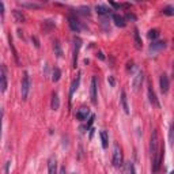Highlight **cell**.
Returning a JSON list of instances; mask_svg holds the SVG:
<instances>
[{"label": "cell", "mask_w": 174, "mask_h": 174, "mask_svg": "<svg viewBox=\"0 0 174 174\" xmlns=\"http://www.w3.org/2000/svg\"><path fill=\"white\" fill-rule=\"evenodd\" d=\"M79 83H80V75H78L76 79H74V82H72L71 85V89H69V102H71V98L72 95H74V92L78 90V87H79Z\"/></svg>", "instance_id": "obj_16"}, {"label": "cell", "mask_w": 174, "mask_h": 174, "mask_svg": "<svg viewBox=\"0 0 174 174\" xmlns=\"http://www.w3.org/2000/svg\"><path fill=\"white\" fill-rule=\"evenodd\" d=\"M172 174H174V170H173V172H172Z\"/></svg>", "instance_id": "obj_45"}, {"label": "cell", "mask_w": 174, "mask_h": 174, "mask_svg": "<svg viewBox=\"0 0 174 174\" xmlns=\"http://www.w3.org/2000/svg\"><path fill=\"white\" fill-rule=\"evenodd\" d=\"M127 173H128V174H136L133 162H127Z\"/></svg>", "instance_id": "obj_28"}, {"label": "cell", "mask_w": 174, "mask_h": 174, "mask_svg": "<svg viewBox=\"0 0 174 174\" xmlns=\"http://www.w3.org/2000/svg\"><path fill=\"white\" fill-rule=\"evenodd\" d=\"M0 11H2V16L4 15V4H3V2H0Z\"/></svg>", "instance_id": "obj_38"}, {"label": "cell", "mask_w": 174, "mask_h": 174, "mask_svg": "<svg viewBox=\"0 0 174 174\" xmlns=\"http://www.w3.org/2000/svg\"><path fill=\"white\" fill-rule=\"evenodd\" d=\"M173 75H174V64H173Z\"/></svg>", "instance_id": "obj_44"}, {"label": "cell", "mask_w": 174, "mask_h": 174, "mask_svg": "<svg viewBox=\"0 0 174 174\" xmlns=\"http://www.w3.org/2000/svg\"><path fill=\"white\" fill-rule=\"evenodd\" d=\"M162 12H163L165 15H174V4L165 7L163 10H162Z\"/></svg>", "instance_id": "obj_27"}, {"label": "cell", "mask_w": 174, "mask_h": 174, "mask_svg": "<svg viewBox=\"0 0 174 174\" xmlns=\"http://www.w3.org/2000/svg\"><path fill=\"white\" fill-rule=\"evenodd\" d=\"M89 114H90V109L89 108H85V106H82V108L76 112V118L79 121H85V120H87Z\"/></svg>", "instance_id": "obj_11"}, {"label": "cell", "mask_w": 174, "mask_h": 174, "mask_svg": "<svg viewBox=\"0 0 174 174\" xmlns=\"http://www.w3.org/2000/svg\"><path fill=\"white\" fill-rule=\"evenodd\" d=\"M99 136H101V140H102V147H103V148H108V146H109V136H108V132H106V130H101Z\"/></svg>", "instance_id": "obj_21"}, {"label": "cell", "mask_w": 174, "mask_h": 174, "mask_svg": "<svg viewBox=\"0 0 174 174\" xmlns=\"http://www.w3.org/2000/svg\"><path fill=\"white\" fill-rule=\"evenodd\" d=\"M19 5L26 8H41V4L38 3H27V2H19Z\"/></svg>", "instance_id": "obj_25"}, {"label": "cell", "mask_w": 174, "mask_h": 174, "mask_svg": "<svg viewBox=\"0 0 174 174\" xmlns=\"http://www.w3.org/2000/svg\"><path fill=\"white\" fill-rule=\"evenodd\" d=\"M120 101H121V106H123L124 112H125L127 114H129V106H128V99H127L125 91H121V98H120Z\"/></svg>", "instance_id": "obj_17"}, {"label": "cell", "mask_w": 174, "mask_h": 174, "mask_svg": "<svg viewBox=\"0 0 174 174\" xmlns=\"http://www.w3.org/2000/svg\"><path fill=\"white\" fill-rule=\"evenodd\" d=\"M97 57H98L99 60H105V56H103L102 52H98V53H97Z\"/></svg>", "instance_id": "obj_37"}, {"label": "cell", "mask_w": 174, "mask_h": 174, "mask_svg": "<svg viewBox=\"0 0 174 174\" xmlns=\"http://www.w3.org/2000/svg\"><path fill=\"white\" fill-rule=\"evenodd\" d=\"M133 41H135L136 49H141V46H143V42H141L140 34H139V30H137V29H135V30H133Z\"/></svg>", "instance_id": "obj_18"}, {"label": "cell", "mask_w": 174, "mask_h": 174, "mask_svg": "<svg viewBox=\"0 0 174 174\" xmlns=\"http://www.w3.org/2000/svg\"><path fill=\"white\" fill-rule=\"evenodd\" d=\"M82 155H83V148H82V146H79V156H78V158H82Z\"/></svg>", "instance_id": "obj_40"}, {"label": "cell", "mask_w": 174, "mask_h": 174, "mask_svg": "<svg viewBox=\"0 0 174 174\" xmlns=\"http://www.w3.org/2000/svg\"><path fill=\"white\" fill-rule=\"evenodd\" d=\"M18 36H19V37H22V38H23V34H22V31H21V30H18Z\"/></svg>", "instance_id": "obj_43"}, {"label": "cell", "mask_w": 174, "mask_h": 174, "mask_svg": "<svg viewBox=\"0 0 174 174\" xmlns=\"http://www.w3.org/2000/svg\"><path fill=\"white\" fill-rule=\"evenodd\" d=\"M166 48V42L165 41H158V42H152L151 45H150V50L151 52H159L162 50V49Z\"/></svg>", "instance_id": "obj_15"}, {"label": "cell", "mask_w": 174, "mask_h": 174, "mask_svg": "<svg viewBox=\"0 0 174 174\" xmlns=\"http://www.w3.org/2000/svg\"><path fill=\"white\" fill-rule=\"evenodd\" d=\"M60 174H65V167H61V170H60Z\"/></svg>", "instance_id": "obj_42"}, {"label": "cell", "mask_w": 174, "mask_h": 174, "mask_svg": "<svg viewBox=\"0 0 174 174\" xmlns=\"http://www.w3.org/2000/svg\"><path fill=\"white\" fill-rule=\"evenodd\" d=\"M94 120H95V114H91L89 123H87V125L85 127V129H91V125H92V123H94Z\"/></svg>", "instance_id": "obj_31"}, {"label": "cell", "mask_w": 174, "mask_h": 174, "mask_svg": "<svg viewBox=\"0 0 174 174\" xmlns=\"http://www.w3.org/2000/svg\"><path fill=\"white\" fill-rule=\"evenodd\" d=\"M10 48L12 49V53H14V57H15V61H16V64H19V57H18V52H16L15 46H14L12 41H11V37H10Z\"/></svg>", "instance_id": "obj_29"}, {"label": "cell", "mask_w": 174, "mask_h": 174, "mask_svg": "<svg viewBox=\"0 0 174 174\" xmlns=\"http://www.w3.org/2000/svg\"><path fill=\"white\" fill-rule=\"evenodd\" d=\"M147 94H148V101H150V103H151L152 106H155V108H159V101H158V98H156V94H155V91H154V89H152V86L148 83V89H147Z\"/></svg>", "instance_id": "obj_8"}, {"label": "cell", "mask_w": 174, "mask_h": 174, "mask_svg": "<svg viewBox=\"0 0 174 174\" xmlns=\"http://www.w3.org/2000/svg\"><path fill=\"white\" fill-rule=\"evenodd\" d=\"M12 15H14V18H15L16 22H19V23H23V22H25V15L22 14V11L14 10V11H12Z\"/></svg>", "instance_id": "obj_24"}, {"label": "cell", "mask_w": 174, "mask_h": 174, "mask_svg": "<svg viewBox=\"0 0 174 174\" xmlns=\"http://www.w3.org/2000/svg\"><path fill=\"white\" fill-rule=\"evenodd\" d=\"M30 86H31V80H30V76H29V72L25 71L22 76V83H21V94L23 101L27 99V95L30 92Z\"/></svg>", "instance_id": "obj_2"}, {"label": "cell", "mask_w": 174, "mask_h": 174, "mask_svg": "<svg viewBox=\"0 0 174 174\" xmlns=\"http://www.w3.org/2000/svg\"><path fill=\"white\" fill-rule=\"evenodd\" d=\"M132 68H133V63H132V61H129L128 64H127V69L129 71V69H132Z\"/></svg>", "instance_id": "obj_39"}, {"label": "cell", "mask_w": 174, "mask_h": 174, "mask_svg": "<svg viewBox=\"0 0 174 174\" xmlns=\"http://www.w3.org/2000/svg\"><path fill=\"white\" fill-rule=\"evenodd\" d=\"M95 10H97V12L99 14V15H102V16L108 15V14L110 12L109 7H108V5H105V4H97V7H95Z\"/></svg>", "instance_id": "obj_20"}, {"label": "cell", "mask_w": 174, "mask_h": 174, "mask_svg": "<svg viewBox=\"0 0 174 174\" xmlns=\"http://www.w3.org/2000/svg\"><path fill=\"white\" fill-rule=\"evenodd\" d=\"M108 82H109V85L112 86V87L116 85V80H114V78H113V76H109V78H108Z\"/></svg>", "instance_id": "obj_35"}, {"label": "cell", "mask_w": 174, "mask_h": 174, "mask_svg": "<svg viewBox=\"0 0 174 174\" xmlns=\"http://www.w3.org/2000/svg\"><path fill=\"white\" fill-rule=\"evenodd\" d=\"M159 34H161V33H159L158 29H151V30L147 33V37H148L150 40H156L159 37Z\"/></svg>", "instance_id": "obj_26"}, {"label": "cell", "mask_w": 174, "mask_h": 174, "mask_svg": "<svg viewBox=\"0 0 174 174\" xmlns=\"http://www.w3.org/2000/svg\"><path fill=\"white\" fill-rule=\"evenodd\" d=\"M31 41L34 42V46H36V48H40V41L36 36H31Z\"/></svg>", "instance_id": "obj_33"}, {"label": "cell", "mask_w": 174, "mask_h": 174, "mask_svg": "<svg viewBox=\"0 0 174 174\" xmlns=\"http://www.w3.org/2000/svg\"><path fill=\"white\" fill-rule=\"evenodd\" d=\"M79 10H80L79 12L82 14V15H87V16L90 15V8H89V7H80Z\"/></svg>", "instance_id": "obj_32"}, {"label": "cell", "mask_w": 174, "mask_h": 174, "mask_svg": "<svg viewBox=\"0 0 174 174\" xmlns=\"http://www.w3.org/2000/svg\"><path fill=\"white\" fill-rule=\"evenodd\" d=\"M97 89H98L97 79H95V76H92L91 83H90V98H91V102L94 103V105L97 103Z\"/></svg>", "instance_id": "obj_7"}, {"label": "cell", "mask_w": 174, "mask_h": 174, "mask_svg": "<svg viewBox=\"0 0 174 174\" xmlns=\"http://www.w3.org/2000/svg\"><path fill=\"white\" fill-rule=\"evenodd\" d=\"M92 135H94V129H92V128H91V129H90V139H91V137H92Z\"/></svg>", "instance_id": "obj_41"}, {"label": "cell", "mask_w": 174, "mask_h": 174, "mask_svg": "<svg viewBox=\"0 0 174 174\" xmlns=\"http://www.w3.org/2000/svg\"><path fill=\"white\" fill-rule=\"evenodd\" d=\"M143 79H144L143 71H137V72H136V75L133 76V80H132V86H133V90H135V91H137V90L141 87Z\"/></svg>", "instance_id": "obj_5"}, {"label": "cell", "mask_w": 174, "mask_h": 174, "mask_svg": "<svg viewBox=\"0 0 174 174\" xmlns=\"http://www.w3.org/2000/svg\"><path fill=\"white\" fill-rule=\"evenodd\" d=\"M109 4L114 8H123V4H118V3H114V2H109Z\"/></svg>", "instance_id": "obj_34"}, {"label": "cell", "mask_w": 174, "mask_h": 174, "mask_svg": "<svg viewBox=\"0 0 174 174\" xmlns=\"http://www.w3.org/2000/svg\"><path fill=\"white\" fill-rule=\"evenodd\" d=\"M159 87H161V91L163 94H166L169 91V87H170V82H169V76L166 74H162L161 78H159Z\"/></svg>", "instance_id": "obj_6"}, {"label": "cell", "mask_w": 174, "mask_h": 174, "mask_svg": "<svg viewBox=\"0 0 174 174\" xmlns=\"http://www.w3.org/2000/svg\"><path fill=\"white\" fill-rule=\"evenodd\" d=\"M48 173L49 174H57V162H56V158H54V156L49 158V161H48Z\"/></svg>", "instance_id": "obj_12"}, {"label": "cell", "mask_w": 174, "mask_h": 174, "mask_svg": "<svg viewBox=\"0 0 174 174\" xmlns=\"http://www.w3.org/2000/svg\"><path fill=\"white\" fill-rule=\"evenodd\" d=\"M60 78H61V71H60V68L54 67L52 71V82H59Z\"/></svg>", "instance_id": "obj_22"}, {"label": "cell", "mask_w": 174, "mask_h": 174, "mask_svg": "<svg viewBox=\"0 0 174 174\" xmlns=\"http://www.w3.org/2000/svg\"><path fill=\"white\" fill-rule=\"evenodd\" d=\"M113 21H114L116 26H118V27H125L127 26V21L124 16L118 15V14H113Z\"/></svg>", "instance_id": "obj_14"}, {"label": "cell", "mask_w": 174, "mask_h": 174, "mask_svg": "<svg viewBox=\"0 0 174 174\" xmlns=\"http://www.w3.org/2000/svg\"><path fill=\"white\" fill-rule=\"evenodd\" d=\"M0 87H2V92H5V90H7V68H5V65H2V71H0Z\"/></svg>", "instance_id": "obj_10"}, {"label": "cell", "mask_w": 174, "mask_h": 174, "mask_svg": "<svg viewBox=\"0 0 174 174\" xmlns=\"http://www.w3.org/2000/svg\"><path fill=\"white\" fill-rule=\"evenodd\" d=\"M53 50H54V54H56L57 57H63L61 44H60L59 40H54V41H53Z\"/></svg>", "instance_id": "obj_19"}, {"label": "cell", "mask_w": 174, "mask_h": 174, "mask_svg": "<svg viewBox=\"0 0 174 174\" xmlns=\"http://www.w3.org/2000/svg\"><path fill=\"white\" fill-rule=\"evenodd\" d=\"M169 140H170V144H174V121L172 124V127H170V132H169Z\"/></svg>", "instance_id": "obj_30"}, {"label": "cell", "mask_w": 174, "mask_h": 174, "mask_svg": "<svg viewBox=\"0 0 174 174\" xmlns=\"http://www.w3.org/2000/svg\"><path fill=\"white\" fill-rule=\"evenodd\" d=\"M113 165L116 167L123 166V152L118 144H114V148H113Z\"/></svg>", "instance_id": "obj_3"}, {"label": "cell", "mask_w": 174, "mask_h": 174, "mask_svg": "<svg viewBox=\"0 0 174 174\" xmlns=\"http://www.w3.org/2000/svg\"><path fill=\"white\" fill-rule=\"evenodd\" d=\"M54 27V23L52 22V21H44V23H42V29H44V33H46L48 34L49 31L52 30V29Z\"/></svg>", "instance_id": "obj_23"}, {"label": "cell", "mask_w": 174, "mask_h": 174, "mask_svg": "<svg viewBox=\"0 0 174 174\" xmlns=\"http://www.w3.org/2000/svg\"><path fill=\"white\" fill-rule=\"evenodd\" d=\"M173 44H174V41H173Z\"/></svg>", "instance_id": "obj_46"}, {"label": "cell", "mask_w": 174, "mask_h": 174, "mask_svg": "<svg viewBox=\"0 0 174 174\" xmlns=\"http://www.w3.org/2000/svg\"><path fill=\"white\" fill-rule=\"evenodd\" d=\"M127 19H132V21H136V16L133 15V14H130V12H128L127 14V16H125Z\"/></svg>", "instance_id": "obj_36"}, {"label": "cell", "mask_w": 174, "mask_h": 174, "mask_svg": "<svg viewBox=\"0 0 174 174\" xmlns=\"http://www.w3.org/2000/svg\"><path fill=\"white\" fill-rule=\"evenodd\" d=\"M74 57H72V67L74 68H76L78 65V54H79V50L80 48H82V40L79 38V37H74Z\"/></svg>", "instance_id": "obj_4"}, {"label": "cell", "mask_w": 174, "mask_h": 174, "mask_svg": "<svg viewBox=\"0 0 174 174\" xmlns=\"http://www.w3.org/2000/svg\"><path fill=\"white\" fill-rule=\"evenodd\" d=\"M68 21H69V27H71L72 31H75V33H79L80 29H82V25H80V22L78 21V18L75 15H69L68 16Z\"/></svg>", "instance_id": "obj_9"}, {"label": "cell", "mask_w": 174, "mask_h": 174, "mask_svg": "<svg viewBox=\"0 0 174 174\" xmlns=\"http://www.w3.org/2000/svg\"><path fill=\"white\" fill-rule=\"evenodd\" d=\"M60 108V98L57 92H53L52 94V99H50V109L52 110H59Z\"/></svg>", "instance_id": "obj_13"}, {"label": "cell", "mask_w": 174, "mask_h": 174, "mask_svg": "<svg viewBox=\"0 0 174 174\" xmlns=\"http://www.w3.org/2000/svg\"><path fill=\"white\" fill-rule=\"evenodd\" d=\"M150 152H151V162H152V174H156L159 172V137L158 130L154 129L151 133V140H150Z\"/></svg>", "instance_id": "obj_1"}]
</instances>
